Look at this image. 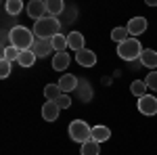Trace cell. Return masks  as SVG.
<instances>
[{"mask_svg":"<svg viewBox=\"0 0 157 155\" xmlns=\"http://www.w3.org/2000/svg\"><path fill=\"white\" fill-rule=\"evenodd\" d=\"M9 40H11V46H15L17 50H32L34 42H36V36L34 32H29L23 25H15L11 32H9Z\"/></svg>","mask_w":157,"mask_h":155,"instance_id":"6da1fadb","label":"cell"},{"mask_svg":"<svg viewBox=\"0 0 157 155\" xmlns=\"http://www.w3.org/2000/svg\"><path fill=\"white\" fill-rule=\"evenodd\" d=\"M34 36L42 38V40H52L55 36L61 34V21L57 17H42L40 21H36L34 25Z\"/></svg>","mask_w":157,"mask_h":155,"instance_id":"7a4b0ae2","label":"cell"},{"mask_svg":"<svg viewBox=\"0 0 157 155\" xmlns=\"http://www.w3.org/2000/svg\"><path fill=\"white\" fill-rule=\"evenodd\" d=\"M140 52H143V46H140V42H138L136 38H128L126 42L117 44V55H120V59H124V61L140 59Z\"/></svg>","mask_w":157,"mask_h":155,"instance_id":"3957f363","label":"cell"},{"mask_svg":"<svg viewBox=\"0 0 157 155\" xmlns=\"http://www.w3.org/2000/svg\"><path fill=\"white\" fill-rule=\"evenodd\" d=\"M69 136H71V141L84 145L86 141L92 138V128L86 122H82V119H73L71 124H69Z\"/></svg>","mask_w":157,"mask_h":155,"instance_id":"277c9868","label":"cell"},{"mask_svg":"<svg viewBox=\"0 0 157 155\" xmlns=\"http://www.w3.org/2000/svg\"><path fill=\"white\" fill-rule=\"evenodd\" d=\"M138 111H140L143 115H155L157 113V99L151 96V95L138 99Z\"/></svg>","mask_w":157,"mask_h":155,"instance_id":"5b68a950","label":"cell"},{"mask_svg":"<svg viewBox=\"0 0 157 155\" xmlns=\"http://www.w3.org/2000/svg\"><path fill=\"white\" fill-rule=\"evenodd\" d=\"M27 17H32V19H36L40 21L44 15H46V2H42V0H32L29 4H27Z\"/></svg>","mask_w":157,"mask_h":155,"instance_id":"8992f818","label":"cell"},{"mask_svg":"<svg viewBox=\"0 0 157 155\" xmlns=\"http://www.w3.org/2000/svg\"><path fill=\"white\" fill-rule=\"evenodd\" d=\"M32 50H34V55H36V57H48L50 52L55 50V46H52V40H42V38H36V42H34Z\"/></svg>","mask_w":157,"mask_h":155,"instance_id":"52a82bcc","label":"cell"},{"mask_svg":"<svg viewBox=\"0 0 157 155\" xmlns=\"http://www.w3.org/2000/svg\"><path fill=\"white\" fill-rule=\"evenodd\" d=\"M75 61L80 63V67H94L97 65V55H94V50H80V52H75Z\"/></svg>","mask_w":157,"mask_h":155,"instance_id":"ba28073f","label":"cell"},{"mask_svg":"<svg viewBox=\"0 0 157 155\" xmlns=\"http://www.w3.org/2000/svg\"><path fill=\"white\" fill-rule=\"evenodd\" d=\"M126 27H128V32H130L132 36H140V34L147 32V19L145 17H132L130 23L126 25Z\"/></svg>","mask_w":157,"mask_h":155,"instance_id":"9c48e42d","label":"cell"},{"mask_svg":"<svg viewBox=\"0 0 157 155\" xmlns=\"http://www.w3.org/2000/svg\"><path fill=\"white\" fill-rule=\"evenodd\" d=\"M57 84H59L61 92L65 95V92H71V90L78 88V78H75L73 73H65V76H61V80Z\"/></svg>","mask_w":157,"mask_h":155,"instance_id":"30bf717a","label":"cell"},{"mask_svg":"<svg viewBox=\"0 0 157 155\" xmlns=\"http://www.w3.org/2000/svg\"><path fill=\"white\" fill-rule=\"evenodd\" d=\"M59 105L55 103V101H46L44 103V107H42V118L46 119V122H55V119L59 118Z\"/></svg>","mask_w":157,"mask_h":155,"instance_id":"8fae6325","label":"cell"},{"mask_svg":"<svg viewBox=\"0 0 157 155\" xmlns=\"http://www.w3.org/2000/svg\"><path fill=\"white\" fill-rule=\"evenodd\" d=\"M140 63H143V67H157V52L151 50V48H143Z\"/></svg>","mask_w":157,"mask_h":155,"instance_id":"7c38bea8","label":"cell"},{"mask_svg":"<svg viewBox=\"0 0 157 155\" xmlns=\"http://www.w3.org/2000/svg\"><path fill=\"white\" fill-rule=\"evenodd\" d=\"M67 44H69V48H73L75 52H80V50H84V36H82L80 32H71V34L67 36Z\"/></svg>","mask_w":157,"mask_h":155,"instance_id":"4fadbf2b","label":"cell"},{"mask_svg":"<svg viewBox=\"0 0 157 155\" xmlns=\"http://www.w3.org/2000/svg\"><path fill=\"white\" fill-rule=\"evenodd\" d=\"M69 55L67 52H57L55 55V59H52V69H57V72H63V69H67L69 67Z\"/></svg>","mask_w":157,"mask_h":155,"instance_id":"5bb4252c","label":"cell"},{"mask_svg":"<svg viewBox=\"0 0 157 155\" xmlns=\"http://www.w3.org/2000/svg\"><path fill=\"white\" fill-rule=\"evenodd\" d=\"M109 136H111V130H109L107 126H94L92 128V141L105 143V141H109Z\"/></svg>","mask_w":157,"mask_h":155,"instance_id":"9a60e30c","label":"cell"},{"mask_svg":"<svg viewBox=\"0 0 157 155\" xmlns=\"http://www.w3.org/2000/svg\"><path fill=\"white\" fill-rule=\"evenodd\" d=\"M63 11H65L63 0H46V13H48L50 17H57V15H61Z\"/></svg>","mask_w":157,"mask_h":155,"instance_id":"2e32d148","label":"cell"},{"mask_svg":"<svg viewBox=\"0 0 157 155\" xmlns=\"http://www.w3.org/2000/svg\"><path fill=\"white\" fill-rule=\"evenodd\" d=\"M36 55H34V50H23L21 55H19V59H17V63L21 65V67H32L34 63H36Z\"/></svg>","mask_w":157,"mask_h":155,"instance_id":"e0dca14e","label":"cell"},{"mask_svg":"<svg viewBox=\"0 0 157 155\" xmlns=\"http://www.w3.org/2000/svg\"><path fill=\"white\" fill-rule=\"evenodd\" d=\"M130 92H132L134 96H138V99L147 96V84H145V80H134L132 86H130Z\"/></svg>","mask_w":157,"mask_h":155,"instance_id":"ac0fdd59","label":"cell"},{"mask_svg":"<svg viewBox=\"0 0 157 155\" xmlns=\"http://www.w3.org/2000/svg\"><path fill=\"white\" fill-rule=\"evenodd\" d=\"M128 38H130V32H128V27H115V29L111 32V40H113V42H117V44L126 42Z\"/></svg>","mask_w":157,"mask_h":155,"instance_id":"d6986e66","label":"cell"},{"mask_svg":"<svg viewBox=\"0 0 157 155\" xmlns=\"http://www.w3.org/2000/svg\"><path fill=\"white\" fill-rule=\"evenodd\" d=\"M61 95H63V92H61L59 84H46V88H44V96H46V101H57Z\"/></svg>","mask_w":157,"mask_h":155,"instance_id":"ffe728a7","label":"cell"},{"mask_svg":"<svg viewBox=\"0 0 157 155\" xmlns=\"http://www.w3.org/2000/svg\"><path fill=\"white\" fill-rule=\"evenodd\" d=\"M101 143H97V141H86L84 145H82V155H98L101 153V147H98Z\"/></svg>","mask_w":157,"mask_h":155,"instance_id":"44dd1931","label":"cell"},{"mask_svg":"<svg viewBox=\"0 0 157 155\" xmlns=\"http://www.w3.org/2000/svg\"><path fill=\"white\" fill-rule=\"evenodd\" d=\"M4 6H6V13L13 15V17H17L19 13L23 11V2H21V0H9Z\"/></svg>","mask_w":157,"mask_h":155,"instance_id":"7402d4cb","label":"cell"},{"mask_svg":"<svg viewBox=\"0 0 157 155\" xmlns=\"http://www.w3.org/2000/svg\"><path fill=\"white\" fill-rule=\"evenodd\" d=\"M19 55H21V50H17L15 46H6L4 50H2V59L9 61V63L17 61V59H19Z\"/></svg>","mask_w":157,"mask_h":155,"instance_id":"603a6c76","label":"cell"},{"mask_svg":"<svg viewBox=\"0 0 157 155\" xmlns=\"http://www.w3.org/2000/svg\"><path fill=\"white\" fill-rule=\"evenodd\" d=\"M52 46H55V50H57V52H65V48L69 46V44H67V38L63 36V34L55 36V38H52Z\"/></svg>","mask_w":157,"mask_h":155,"instance_id":"cb8c5ba5","label":"cell"},{"mask_svg":"<svg viewBox=\"0 0 157 155\" xmlns=\"http://www.w3.org/2000/svg\"><path fill=\"white\" fill-rule=\"evenodd\" d=\"M145 84H147V88H151V90H155V92H157V72L149 73L147 80H145Z\"/></svg>","mask_w":157,"mask_h":155,"instance_id":"d4e9b609","label":"cell"},{"mask_svg":"<svg viewBox=\"0 0 157 155\" xmlns=\"http://www.w3.org/2000/svg\"><path fill=\"white\" fill-rule=\"evenodd\" d=\"M55 103L59 105V109H69V107H71V99H69L67 95H61Z\"/></svg>","mask_w":157,"mask_h":155,"instance_id":"484cf974","label":"cell"},{"mask_svg":"<svg viewBox=\"0 0 157 155\" xmlns=\"http://www.w3.org/2000/svg\"><path fill=\"white\" fill-rule=\"evenodd\" d=\"M11 65L13 63H9V61H0V78H9V73H11Z\"/></svg>","mask_w":157,"mask_h":155,"instance_id":"4316f807","label":"cell"},{"mask_svg":"<svg viewBox=\"0 0 157 155\" xmlns=\"http://www.w3.org/2000/svg\"><path fill=\"white\" fill-rule=\"evenodd\" d=\"M147 4H151V6H157V0H147Z\"/></svg>","mask_w":157,"mask_h":155,"instance_id":"83f0119b","label":"cell"}]
</instances>
